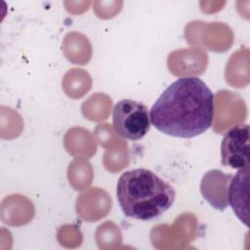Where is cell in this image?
Listing matches in <instances>:
<instances>
[{
    "instance_id": "cell-6",
    "label": "cell",
    "mask_w": 250,
    "mask_h": 250,
    "mask_svg": "<svg viewBox=\"0 0 250 250\" xmlns=\"http://www.w3.org/2000/svg\"><path fill=\"white\" fill-rule=\"evenodd\" d=\"M248 194H249V166L238 169L232 176L229 189L228 202L237 218L248 226Z\"/></svg>"
},
{
    "instance_id": "cell-3",
    "label": "cell",
    "mask_w": 250,
    "mask_h": 250,
    "mask_svg": "<svg viewBox=\"0 0 250 250\" xmlns=\"http://www.w3.org/2000/svg\"><path fill=\"white\" fill-rule=\"evenodd\" d=\"M112 126L119 137L130 141H140L150 128L148 109L141 102L130 99L120 100L112 110Z\"/></svg>"
},
{
    "instance_id": "cell-1",
    "label": "cell",
    "mask_w": 250,
    "mask_h": 250,
    "mask_svg": "<svg viewBox=\"0 0 250 250\" xmlns=\"http://www.w3.org/2000/svg\"><path fill=\"white\" fill-rule=\"evenodd\" d=\"M149 117L151 124L165 135L197 137L213 124L214 94L200 78L181 77L161 93Z\"/></svg>"
},
{
    "instance_id": "cell-2",
    "label": "cell",
    "mask_w": 250,
    "mask_h": 250,
    "mask_svg": "<svg viewBox=\"0 0 250 250\" xmlns=\"http://www.w3.org/2000/svg\"><path fill=\"white\" fill-rule=\"evenodd\" d=\"M116 198L123 214L139 221H151L171 208L174 188L154 172L137 168L124 172L116 185Z\"/></svg>"
},
{
    "instance_id": "cell-4",
    "label": "cell",
    "mask_w": 250,
    "mask_h": 250,
    "mask_svg": "<svg viewBox=\"0 0 250 250\" xmlns=\"http://www.w3.org/2000/svg\"><path fill=\"white\" fill-rule=\"evenodd\" d=\"M249 125L237 124L230 128L221 143V163L232 169L249 166Z\"/></svg>"
},
{
    "instance_id": "cell-5",
    "label": "cell",
    "mask_w": 250,
    "mask_h": 250,
    "mask_svg": "<svg viewBox=\"0 0 250 250\" xmlns=\"http://www.w3.org/2000/svg\"><path fill=\"white\" fill-rule=\"evenodd\" d=\"M232 178L231 174H225L221 170H210L202 178L200 190L202 196L218 210L228 207V189Z\"/></svg>"
}]
</instances>
